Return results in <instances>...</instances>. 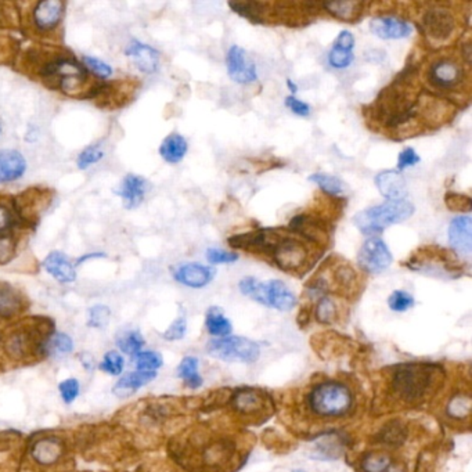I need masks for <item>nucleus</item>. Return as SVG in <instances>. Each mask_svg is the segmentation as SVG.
I'll use <instances>...</instances> for the list:
<instances>
[{"label": "nucleus", "mask_w": 472, "mask_h": 472, "mask_svg": "<svg viewBox=\"0 0 472 472\" xmlns=\"http://www.w3.org/2000/svg\"><path fill=\"white\" fill-rule=\"evenodd\" d=\"M278 269L288 273H302L309 269L316 259V252L302 238L288 232L274 229L266 255Z\"/></svg>", "instance_id": "nucleus-1"}, {"label": "nucleus", "mask_w": 472, "mask_h": 472, "mask_svg": "<svg viewBox=\"0 0 472 472\" xmlns=\"http://www.w3.org/2000/svg\"><path fill=\"white\" fill-rule=\"evenodd\" d=\"M438 367L431 365H407L394 375L395 394L407 403H415L425 399L437 387Z\"/></svg>", "instance_id": "nucleus-2"}, {"label": "nucleus", "mask_w": 472, "mask_h": 472, "mask_svg": "<svg viewBox=\"0 0 472 472\" xmlns=\"http://www.w3.org/2000/svg\"><path fill=\"white\" fill-rule=\"evenodd\" d=\"M413 213L414 205L408 200H387L385 203L358 212L353 216V223L360 233L370 236L375 233H382L389 226L410 219Z\"/></svg>", "instance_id": "nucleus-3"}, {"label": "nucleus", "mask_w": 472, "mask_h": 472, "mask_svg": "<svg viewBox=\"0 0 472 472\" xmlns=\"http://www.w3.org/2000/svg\"><path fill=\"white\" fill-rule=\"evenodd\" d=\"M353 406L350 389L337 381L319 384L309 395L310 410L323 418H338L346 415Z\"/></svg>", "instance_id": "nucleus-4"}, {"label": "nucleus", "mask_w": 472, "mask_h": 472, "mask_svg": "<svg viewBox=\"0 0 472 472\" xmlns=\"http://www.w3.org/2000/svg\"><path fill=\"white\" fill-rule=\"evenodd\" d=\"M240 291L258 304L269 306L280 312H290L295 307L297 298L294 293L281 280L261 283L255 277H244L238 283Z\"/></svg>", "instance_id": "nucleus-5"}, {"label": "nucleus", "mask_w": 472, "mask_h": 472, "mask_svg": "<svg viewBox=\"0 0 472 472\" xmlns=\"http://www.w3.org/2000/svg\"><path fill=\"white\" fill-rule=\"evenodd\" d=\"M420 28L431 45H447L460 30L456 13L444 3H432L423 10Z\"/></svg>", "instance_id": "nucleus-6"}, {"label": "nucleus", "mask_w": 472, "mask_h": 472, "mask_svg": "<svg viewBox=\"0 0 472 472\" xmlns=\"http://www.w3.org/2000/svg\"><path fill=\"white\" fill-rule=\"evenodd\" d=\"M428 85L442 93L459 92L468 82V75L461 60L454 56H440L427 69Z\"/></svg>", "instance_id": "nucleus-7"}, {"label": "nucleus", "mask_w": 472, "mask_h": 472, "mask_svg": "<svg viewBox=\"0 0 472 472\" xmlns=\"http://www.w3.org/2000/svg\"><path fill=\"white\" fill-rule=\"evenodd\" d=\"M208 353L225 362L254 363L261 355V346L248 338L225 337L212 339L208 343Z\"/></svg>", "instance_id": "nucleus-8"}, {"label": "nucleus", "mask_w": 472, "mask_h": 472, "mask_svg": "<svg viewBox=\"0 0 472 472\" xmlns=\"http://www.w3.org/2000/svg\"><path fill=\"white\" fill-rule=\"evenodd\" d=\"M42 76L50 86L59 88L68 95L81 92L88 79L83 68L72 60L64 59L47 63L42 69Z\"/></svg>", "instance_id": "nucleus-9"}, {"label": "nucleus", "mask_w": 472, "mask_h": 472, "mask_svg": "<svg viewBox=\"0 0 472 472\" xmlns=\"http://www.w3.org/2000/svg\"><path fill=\"white\" fill-rule=\"evenodd\" d=\"M459 266L454 254L434 245L420 248L407 261V268L425 273L457 274Z\"/></svg>", "instance_id": "nucleus-10"}, {"label": "nucleus", "mask_w": 472, "mask_h": 472, "mask_svg": "<svg viewBox=\"0 0 472 472\" xmlns=\"http://www.w3.org/2000/svg\"><path fill=\"white\" fill-rule=\"evenodd\" d=\"M358 264L360 269L369 274H379L391 266L392 254L384 240L379 237H370L359 249Z\"/></svg>", "instance_id": "nucleus-11"}, {"label": "nucleus", "mask_w": 472, "mask_h": 472, "mask_svg": "<svg viewBox=\"0 0 472 472\" xmlns=\"http://www.w3.org/2000/svg\"><path fill=\"white\" fill-rule=\"evenodd\" d=\"M290 230L316 247L326 245L330 241L329 225L323 219L310 213H300L294 216L290 222Z\"/></svg>", "instance_id": "nucleus-12"}, {"label": "nucleus", "mask_w": 472, "mask_h": 472, "mask_svg": "<svg viewBox=\"0 0 472 472\" xmlns=\"http://www.w3.org/2000/svg\"><path fill=\"white\" fill-rule=\"evenodd\" d=\"M226 67L230 79L236 83L249 85L258 81L256 64L248 53L237 45H233L226 54Z\"/></svg>", "instance_id": "nucleus-13"}, {"label": "nucleus", "mask_w": 472, "mask_h": 472, "mask_svg": "<svg viewBox=\"0 0 472 472\" xmlns=\"http://www.w3.org/2000/svg\"><path fill=\"white\" fill-rule=\"evenodd\" d=\"M449 242L456 255L470 259L472 252V219L456 216L449 225Z\"/></svg>", "instance_id": "nucleus-14"}, {"label": "nucleus", "mask_w": 472, "mask_h": 472, "mask_svg": "<svg viewBox=\"0 0 472 472\" xmlns=\"http://www.w3.org/2000/svg\"><path fill=\"white\" fill-rule=\"evenodd\" d=\"M371 34L385 40L405 39L413 33L411 25L395 16H378L370 21Z\"/></svg>", "instance_id": "nucleus-15"}, {"label": "nucleus", "mask_w": 472, "mask_h": 472, "mask_svg": "<svg viewBox=\"0 0 472 472\" xmlns=\"http://www.w3.org/2000/svg\"><path fill=\"white\" fill-rule=\"evenodd\" d=\"M215 269L211 266H203L201 264L189 262L176 266L173 270V277L177 283L190 288H203L208 285L213 277Z\"/></svg>", "instance_id": "nucleus-16"}, {"label": "nucleus", "mask_w": 472, "mask_h": 472, "mask_svg": "<svg viewBox=\"0 0 472 472\" xmlns=\"http://www.w3.org/2000/svg\"><path fill=\"white\" fill-rule=\"evenodd\" d=\"M126 56L143 73H154L160 67V53L150 45L141 43L138 40H134L128 46Z\"/></svg>", "instance_id": "nucleus-17"}, {"label": "nucleus", "mask_w": 472, "mask_h": 472, "mask_svg": "<svg viewBox=\"0 0 472 472\" xmlns=\"http://www.w3.org/2000/svg\"><path fill=\"white\" fill-rule=\"evenodd\" d=\"M375 186L387 200L405 199L406 180L402 172L395 169L382 170L375 176Z\"/></svg>", "instance_id": "nucleus-18"}, {"label": "nucleus", "mask_w": 472, "mask_h": 472, "mask_svg": "<svg viewBox=\"0 0 472 472\" xmlns=\"http://www.w3.org/2000/svg\"><path fill=\"white\" fill-rule=\"evenodd\" d=\"M27 161L16 150H0V184L11 183L24 176Z\"/></svg>", "instance_id": "nucleus-19"}, {"label": "nucleus", "mask_w": 472, "mask_h": 472, "mask_svg": "<svg viewBox=\"0 0 472 472\" xmlns=\"http://www.w3.org/2000/svg\"><path fill=\"white\" fill-rule=\"evenodd\" d=\"M63 11H64V3L60 0L39 1L35 6V25L43 31L52 30L60 23L63 17Z\"/></svg>", "instance_id": "nucleus-20"}, {"label": "nucleus", "mask_w": 472, "mask_h": 472, "mask_svg": "<svg viewBox=\"0 0 472 472\" xmlns=\"http://www.w3.org/2000/svg\"><path fill=\"white\" fill-rule=\"evenodd\" d=\"M147 187L148 183L146 179L137 175H128L124 177L119 190L117 193L124 200L128 209H134L143 203L147 193Z\"/></svg>", "instance_id": "nucleus-21"}, {"label": "nucleus", "mask_w": 472, "mask_h": 472, "mask_svg": "<svg viewBox=\"0 0 472 472\" xmlns=\"http://www.w3.org/2000/svg\"><path fill=\"white\" fill-rule=\"evenodd\" d=\"M229 7L254 24H266L273 14V3L266 1H229Z\"/></svg>", "instance_id": "nucleus-22"}, {"label": "nucleus", "mask_w": 472, "mask_h": 472, "mask_svg": "<svg viewBox=\"0 0 472 472\" xmlns=\"http://www.w3.org/2000/svg\"><path fill=\"white\" fill-rule=\"evenodd\" d=\"M43 268L60 283H72L76 278L75 266L63 252L59 251L50 252L46 256Z\"/></svg>", "instance_id": "nucleus-23"}, {"label": "nucleus", "mask_w": 472, "mask_h": 472, "mask_svg": "<svg viewBox=\"0 0 472 472\" xmlns=\"http://www.w3.org/2000/svg\"><path fill=\"white\" fill-rule=\"evenodd\" d=\"M320 7L339 21L352 24L362 18L365 10V4L362 1H329L321 3Z\"/></svg>", "instance_id": "nucleus-24"}, {"label": "nucleus", "mask_w": 472, "mask_h": 472, "mask_svg": "<svg viewBox=\"0 0 472 472\" xmlns=\"http://www.w3.org/2000/svg\"><path fill=\"white\" fill-rule=\"evenodd\" d=\"M155 377H157V372H147V371H135V372L126 374L115 384V387L112 388V392L118 398H128L132 394H135L137 389H140L141 387L153 381Z\"/></svg>", "instance_id": "nucleus-25"}, {"label": "nucleus", "mask_w": 472, "mask_h": 472, "mask_svg": "<svg viewBox=\"0 0 472 472\" xmlns=\"http://www.w3.org/2000/svg\"><path fill=\"white\" fill-rule=\"evenodd\" d=\"M187 140L179 134H172L161 143L160 154L169 164H179L187 154Z\"/></svg>", "instance_id": "nucleus-26"}, {"label": "nucleus", "mask_w": 472, "mask_h": 472, "mask_svg": "<svg viewBox=\"0 0 472 472\" xmlns=\"http://www.w3.org/2000/svg\"><path fill=\"white\" fill-rule=\"evenodd\" d=\"M205 326L209 334L213 337H229L232 333V323L219 307L208 309L205 317Z\"/></svg>", "instance_id": "nucleus-27"}, {"label": "nucleus", "mask_w": 472, "mask_h": 472, "mask_svg": "<svg viewBox=\"0 0 472 472\" xmlns=\"http://www.w3.org/2000/svg\"><path fill=\"white\" fill-rule=\"evenodd\" d=\"M61 456V446L54 439H42L34 447V459L42 466L54 464Z\"/></svg>", "instance_id": "nucleus-28"}, {"label": "nucleus", "mask_w": 472, "mask_h": 472, "mask_svg": "<svg viewBox=\"0 0 472 472\" xmlns=\"http://www.w3.org/2000/svg\"><path fill=\"white\" fill-rule=\"evenodd\" d=\"M23 309L21 297L10 287H0V317L8 319Z\"/></svg>", "instance_id": "nucleus-29"}, {"label": "nucleus", "mask_w": 472, "mask_h": 472, "mask_svg": "<svg viewBox=\"0 0 472 472\" xmlns=\"http://www.w3.org/2000/svg\"><path fill=\"white\" fill-rule=\"evenodd\" d=\"M309 180L316 183L323 193L329 196H341L346 191V184L342 179L329 173H314L309 176Z\"/></svg>", "instance_id": "nucleus-30"}, {"label": "nucleus", "mask_w": 472, "mask_h": 472, "mask_svg": "<svg viewBox=\"0 0 472 472\" xmlns=\"http://www.w3.org/2000/svg\"><path fill=\"white\" fill-rule=\"evenodd\" d=\"M177 375L193 389L203 385V378L199 372V360L196 358H184L177 367Z\"/></svg>", "instance_id": "nucleus-31"}, {"label": "nucleus", "mask_w": 472, "mask_h": 472, "mask_svg": "<svg viewBox=\"0 0 472 472\" xmlns=\"http://www.w3.org/2000/svg\"><path fill=\"white\" fill-rule=\"evenodd\" d=\"M233 405L240 413L252 414L264 407V398L254 391H241L236 394Z\"/></svg>", "instance_id": "nucleus-32"}, {"label": "nucleus", "mask_w": 472, "mask_h": 472, "mask_svg": "<svg viewBox=\"0 0 472 472\" xmlns=\"http://www.w3.org/2000/svg\"><path fill=\"white\" fill-rule=\"evenodd\" d=\"M472 399L468 394H456L447 403V414L452 418L464 420L471 414Z\"/></svg>", "instance_id": "nucleus-33"}, {"label": "nucleus", "mask_w": 472, "mask_h": 472, "mask_svg": "<svg viewBox=\"0 0 472 472\" xmlns=\"http://www.w3.org/2000/svg\"><path fill=\"white\" fill-rule=\"evenodd\" d=\"M338 305L330 297H321L316 306V319L321 324H331L338 319Z\"/></svg>", "instance_id": "nucleus-34"}, {"label": "nucleus", "mask_w": 472, "mask_h": 472, "mask_svg": "<svg viewBox=\"0 0 472 472\" xmlns=\"http://www.w3.org/2000/svg\"><path fill=\"white\" fill-rule=\"evenodd\" d=\"M353 50L339 46L337 43L333 45L329 53V64L336 69H345L353 63Z\"/></svg>", "instance_id": "nucleus-35"}, {"label": "nucleus", "mask_w": 472, "mask_h": 472, "mask_svg": "<svg viewBox=\"0 0 472 472\" xmlns=\"http://www.w3.org/2000/svg\"><path fill=\"white\" fill-rule=\"evenodd\" d=\"M137 371H147V372H157L163 366V356L157 352H140L134 359Z\"/></svg>", "instance_id": "nucleus-36"}, {"label": "nucleus", "mask_w": 472, "mask_h": 472, "mask_svg": "<svg viewBox=\"0 0 472 472\" xmlns=\"http://www.w3.org/2000/svg\"><path fill=\"white\" fill-rule=\"evenodd\" d=\"M144 345H146L144 338L138 331H135V330L124 333V336L118 339L119 349L122 352L131 355V356H136L137 353H140Z\"/></svg>", "instance_id": "nucleus-37"}, {"label": "nucleus", "mask_w": 472, "mask_h": 472, "mask_svg": "<svg viewBox=\"0 0 472 472\" xmlns=\"http://www.w3.org/2000/svg\"><path fill=\"white\" fill-rule=\"evenodd\" d=\"M391 466V457L384 452H372L362 461L365 472H385Z\"/></svg>", "instance_id": "nucleus-38"}, {"label": "nucleus", "mask_w": 472, "mask_h": 472, "mask_svg": "<svg viewBox=\"0 0 472 472\" xmlns=\"http://www.w3.org/2000/svg\"><path fill=\"white\" fill-rule=\"evenodd\" d=\"M73 349V342L67 334L59 333L47 341V350L54 356H64Z\"/></svg>", "instance_id": "nucleus-39"}, {"label": "nucleus", "mask_w": 472, "mask_h": 472, "mask_svg": "<svg viewBox=\"0 0 472 472\" xmlns=\"http://www.w3.org/2000/svg\"><path fill=\"white\" fill-rule=\"evenodd\" d=\"M104 150L99 144H95V146H90L88 148H85L79 155H78V168L79 169H88L98 163H100L102 158H104Z\"/></svg>", "instance_id": "nucleus-40"}, {"label": "nucleus", "mask_w": 472, "mask_h": 472, "mask_svg": "<svg viewBox=\"0 0 472 472\" xmlns=\"http://www.w3.org/2000/svg\"><path fill=\"white\" fill-rule=\"evenodd\" d=\"M100 367L104 372H107L110 375H119L125 367V360H124L121 353H118L115 350H111L102 358Z\"/></svg>", "instance_id": "nucleus-41"}, {"label": "nucleus", "mask_w": 472, "mask_h": 472, "mask_svg": "<svg viewBox=\"0 0 472 472\" xmlns=\"http://www.w3.org/2000/svg\"><path fill=\"white\" fill-rule=\"evenodd\" d=\"M388 305L394 312H406L414 306V298L403 290H396L388 298Z\"/></svg>", "instance_id": "nucleus-42"}, {"label": "nucleus", "mask_w": 472, "mask_h": 472, "mask_svg": "<svg viewBox=\"0 0 472 472\" xmlns=\"http://www.w3.org/2000/svg\"><path fill=\"white\" fill-rule=\"evenodd\" d=\"M7 350L14 358H21L30 350V338L25 333H17L8 339Z\"/></svg>", "instance_id": "nucleus-43"}, {"label": "nucleus", "mask_w": 472, "mask_h": 472, "mask_svg": "<svg viewBox=\"0 0 472 472\" xmlns=\"http://www.w3.org/2000/svg\"><path fill=\"white\" fill-rule=\"evenodd\" d=\"M446 206L453 212H470L471 211V199L468 196L460 193H447L444 197Z\"/></svg>", "instance_id": "nucleus-44"}, {"label": "nucleus", "mask_w": 472, "mask_h": 472, "mask_svg": "<svg viewBox=\"0 0 472 472\" xmlns=\"http://www.w3.org/2000/svg\"><path fill=\"white\" fill-rule=\"evenodd\" d=\"M111 312L107 306L104 305H96L89 310V316H88V324L90 327L95 329H102L104 326L108 324Z\"/></svg>", "instance_id": "nucleus-45"}, {"label": "nucleus", "mask_w": 472, "mask_h": 472, "mask_svg": "<svg viewBox=\"0 0 472 472\" xmlns=\"http://www.w3.org/2000/svg\"><path fill=\"white\" fill-rule=\"evenodd\" d=\"M238 255L235 252H228L225 249L219 248H209L206 251V259L212 265H220V264H233L238 261Z\"/></svg>", "instance_id": "nucleus-46"}, {"label": "nucleus", "mask_w": 472, "mask_h": 472, "mask_svg": "<svg viewBox=\"0 0 472 472\" xmlns=\"http://www.w3.org/2000/svg\"><path fill=\"white\" fill-rule=\"evenodd\" d=\"M82 60H83V63H85V67L88 68V69H90L95 75L100 76L102 79L110 78V76L112 75V72H114L112 68L110 67L107 63H104L100 59L86 56V57H83Z\"/></svg>", "instance_id": "nucleus-47"}, {"label": "nucleus", "mask_w": 472, "mask_h": 472, "mask_svg": "<svg viewBox=\"0 0 472 472\" xmlns=\"http://www.w3.org/2000/svg\"><path fill=\"white\" fill-rule=\"evenodd\" d=\"M59 389H60L63 401L66 403H72L78 398L81 388H79V382L75 378H69L60 384Z\"/></svg>", "instance_id": "nucleus-48"}, {"label": "nucleus", "mask_w": 472, "mask_h": 472, "mask_svg": "<svg viewBox=\"0 0 472 472\" xmlns=\"http://www.w3.org/2000/svg\"><path fill=\"white\" fill-rule=\"evenodd\" d=\"M420 161H421L420 155L414 151V148L406 147L405 150L399 154V158H398V170L402 172V170L410 168V167H414Z\"/></svg>", "instance_id": "nucleus-49"}, {"label": "nucleus", "mask_w": 472, "mask_h": 472, "mask_svg": "<svg viewBox=\"0 0 472 472\" xmlns=\"http://www.w3.org/2000/svg\"><path fill=\"white\" fill-rule=\"evenodd\" d=\"M186 330H187V323H186V319L184 317H179L176 319L168 330L165 331L164 337L168 341H176V339H182L184 337L186 334Z\"/></svg>", "instance_id": "nucleus-50"}, {"label": "nucleus", "mask_w": 472, "mask_h": 472, "mask_svg": "<svg viewBox=\"0 0 472 472\" xmlns=\"http://www.w3.org/2000/svg\"><path fill=\"white\" fill-rule=\"evenodd\" d=\"M285 107L295 115L298 117H309L312 112V108L307 102H302L297 99L295 96H288L285 99Z\"/></svg>", "instance_id": "nucleus-51"}, {"label": "nucleus", "mask_w": 472, "mask_h": 472, "mask_svg": "<svg viewBox=\"0 0 472 472\" xmlns=\"http://www.w3.org/2000/svg\"><path fill=\"white\" fill-rule=\"evenodd\" d=\"M14 255V241L8 236L0 237V264L8 262Z\"/></svg>", "instance_id": "nucleus-52"}, {"label": "nucleus", "mask_w": 472, "mask_h": 472, "mask_svg": "<svg viewBox=\"0 0 472 472\" xmlns=\"http://www.w3.org/2000/svg\"><path fill=\"white\" fill-rule=\"evenodd\" d=\"M10 225H11V213L6 206L0 205V232L6 230Z\"/></svg>", "instance_id": "nucleus-53"}, {"label": "nucleus", "mask_w": 472, "mask_h": 472, "mask_svg": "<svg viewBox=\"0 0 472 472\" xmlns=\"http://www.w3.org/2000/svg\"><path fill=\"white\" fill-rule=\"evenodd\" d=\"M287 86H288V89L291 90L293 96H295V93L298 92V85H297V83H294L291 79H287Z\"/></svg>", "instance_id": "nucleus-54"}, {"label": "nucleus", "mask_w": 472, "mask_h": 472, "mask_svg": "<svg viewBox=\"0 0 472 472\" xmlns=\"http://www.w3.org/2000/svg\"><path fill=\"white\" fill-rule=\"evenodd\" d=\"M100 256H102V254H89V255H86V256H82L81 259H78V264H82L83 261H86V259H93V258H100Z\"/></svg>", "instance_id": "nucleus-55"}, {"label": "nucleus", "mask_w": 472, "mask_h": 472, "mask_svg": "<svg viewBox=\"0 0 472 472\" xmlns=\"http://www.w3.org/2000/svg\"><path fill=\"white\" fill-rule=\"evenodd\" d=\"M0 135H1V124H0Z\"/></svg>", "instance_id": "nucleus-56"}, {"label": "nucleus", "mask_w": 472, "mask_h": 472, "mask_svg": "<svg viewBox=\"0 0 472 472\" xmlns=\"http://www.w3.org/2000/svg\"><path fill=\"white\" fill-rule=\"evenodd\" d=\"M298 472H301V471H298Z\"/></svg>", "instance_id": "nucleus-57"}]
</instances>
